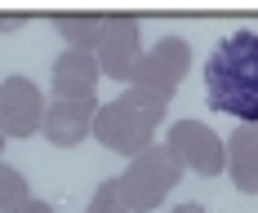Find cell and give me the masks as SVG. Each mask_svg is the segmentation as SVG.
<instances>
[{
	"instance_id": "obj_6",
	"label": "cell",
	"mask_w": 258,
	"mask_h": 213,
	"mask_svg": "<svg viewBox=\"0 0 258 213\" xmlns=\"http://www.w3.org/2000/svg\"><path fill=\"white\" fill-rule=\"evenodd\" d=\"M165 147L174 151V160H178L182 169H191L201 178H214V173L227 169V138H218L201 120H174Z\"/></svg>"
},
{
	"instance_id": "obj_13",
	"label": "cell",
	"mask_w": 258,
	"mask_h": 213,
	"mask_svg": "<svg viewBox=\"0 0 258 213\" xmlns=\"http://www.w3.org/2000/svg\"><path fill=\"white\" fill-rule=\"evenodd\" d=\"M85 213H129L125 195H120V182H116V178H107V182H98V191L89 195V204H85Z\"/></svg>"
},
{
	"instance_id": "obj_8",
	"label": "cell",
	"mask_w": 258,
	"mask_h": 213,
	"mask_svg": "<svg viewBox=\"0 0 258 213\" xmlns=\"http://www.w3.org/2000/svg\"><path fill=\"white\" fill-rule=\"evenodd\" d=\"M94 116H98V102H72V98H49L40 133L49 138L53 147L72 151V147H80V142H85V138L94 133Z\"/></svg>"
},
{
	"instance_id": "obj_10",
	"label": "cell",
	"mask_w": 258,
	"mask_h": 213,
	"mask_svg": "<svg viewBox=\"0 0 258 213\" xmlns=\"http://www.w3.org/2000/svg\"><path fill=\"white\" fill-rule=\"evenodd\" d=\"M227 173L232 186L245 195H258V125H236L227 138Z\"/></svg>"
},
{
	"instance_id": "obj_14",
	"label": "cell",
	"mask_w": 258,
	"mask_h": 213,
	"mask_svg": "<svg viewBox=\"0 0 258 213\" xmlns=\"http://www.w3.org/2000/svg\"><path fill=\"white\" fill-rule=\"evenodd\" d=\"M18 27H23L18 14H0V31H18Z\"/></svg>"
},
{
	"instance_id": "obj_16",
	"label": "cell",
	"mask_w": 258,
	"mask_h": 213,
	"mask_svg": "<svg viewBox=\"0 0 258 213\" xmlns=\"http://www.w3.org/2000/svg\"><path fill=\"white\" fill-rule=\"evenodd\" d=\"M174 213H209V209H201V204H178Z\"/></svg>"
},
{
	"instance_id": "obj_1",
	"label": "cell",
	"mask_w": 258,
	"mask_h": 213,
	"mask_svg": "<svg viewBox=\"0 0 258 213\" xmlns=\"http://www.w3.org/2000/svg\"><path fill=\"white\" fill-rule=\"evenodd\" d=\"M205 98L214 111L258 125V31H232L205 62Z\"/></svg>"
},
{
	"instance_id": "obj_7",
	"label": "cell",
	"mask_w": 258,
	"mask_h": 213,
	"mask_svg": "<svg viewBox=\"0 0 258 213\" xmlns=\"http://www.w3.org/2000/svg\"><path fill=\"white\" fill-rule=\"evenodd\" d=\"M49 98L31 84V76H5L0 80V133L5 138H31L45 125Z\"/></svg>"
},
{
	"instance_id": "obj_3",
	"label": "cell",
	"mask_w": 258,
	"mask_h": 213,
	"mask_svg": "<svg viewBox=\"0 0 258 213\" xmlns=\"http://www.w3.org/2000/svg\"><path fill=\"white\" fill-rule=\"evenodd\" d=\"M178 178H182V164L174 160V151L165 142H152L147 151H138L125 164V173L116 182H120V195H125L129 213H152L165 204V195L178 186Z\"/></svg>"
},
{
	"instance_id": "obj_2",
	"label": "cell",
	"mask_w": 258,
	"mask_h": 213,
	"mask_svg": "<svg viewBox=\"0 0 258 213\" xmlns=\"http://www.w3.org/2000/svg\"><path fill=\"white\" fill-rule=\"evenodd\" d=\"M165 106L169 102H160V98H152V93H143V89L129 84L120 98L103 102L98 116H94V138H98V147L134 160L138 151L152 147L156 125L165 120Z\"/></svg>"
},
{
	"instance_id": "obj_4",
	"label": "cell",
	"mask_w": 258,
	"mask_h": 213,
	"mask_svg": "<svg viewBox=\"0 0 258 213\" xmlns=\"http://www.w3.org/2000/svg\"><path fill=\"white\" fill-rule=\"evenodd\" d=\"M187 67H191V45H187L182 36H165V40H156L152 49L143 53L138 76H134V89L152 93V98H160V102H169V98L178 93Z\"/></svg>"
},
{
	"instance_id": "obj_17",
	"label": "cell",
	"mask_w": 258,
	"mask_h": 213,
	"mask_svg": "<svg viewBox=\"0 0 258 213\" xmlns=\"http://www.w3.org/2000/svg\"><path fill=\"white\" fill-rule=\"evenodd\" d=\"M0 151H5V133H0Z\"/></svg>"
},
{
	"instance_id": "obj_15",
	"label": "cell",
	"mask_w": 258,
	"mask_h": 213,
	"mask_svg": "<svg viewBox=\"0 0 258 213\" xmlns=\"http://www.w3.org/2000/svg\"><path fill=\"white\" fill-rule=\"evenodd\" d=\"M23 213H53V204H45V200H31Z\"/></svg>"
},
{
	"instance_id": "obj_5",
	"label": "cell",
	"mask_w": 258,
	"mask_h": 213,
	"mask_svg": "<svg viewBox=\"0 0 258 213\" xmlns=\"http://www.w3.org/2000/svg\"><path fill=\"white\" fill-rule=\"evenodd\" d=\"M143 53H147V49H143V27H138V18H129V14H111L107 27H103V40H98V49H94L98 71H103L107 80L134 84Z\"/></svg>"
},
{
	"instance_id": "obj_12",
	"label": "cell",
	"mask_w": 258,
	"mask_h": 213,
	"mask_svg": "<svg viewBox=\"0 0 258 213\" xmlns=\"http://www.w3.org/2000/svg\"><path fill=\"white\" fill-rule=\"evenodd\" d=\"M31 204V191H27V178L0 160V213H23Z\"/></svg>"
},
{
	"instance_id": "obj_11",
	"label": "cell",
	"mask_w": 258,
	"mask_h": 213,
	"mask_svg": "<svg viewBox=\"0 0 258 213\" xmlns=\"http://www.w3.org/2000/svg\"><path fill=\"white\" fill-rule=\"evenodd\" d=\"M103 27H107V18H94V14H62V18H53V31L67 40V49H80V53L98 49Z\"/></svg>"
},
{
	"instance_id": "obj_9",
	"label": "cell",
	"mask_w": 258,
	"mask_h": 213,
	"mask_svg": "<svg viewBox=\"0 0 258 213\" xmlns=\"http://www.w3.org/2000/svg\"><path fill=\"white\" fill-rule=\"evenodd\" d=\"M98 58L80 49H62L53 58V98L72 102H98Z\"/></svg>"
}]
</instances>
